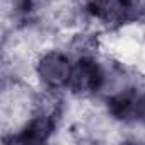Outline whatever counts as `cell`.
I'll return each instance as SVG.
<instances>
[{
	"label": "cell",
	"instance_id": "1",
	"mask_svg": "<svg viewBox=\"0 0 145 145\" xmlns=\"http://www.w3.org/2000/svg\"><path fill=\"white\" fill-rule=\"evenodd\" d=\"M72 70H74V67H72L70 60L61 51H56V50L44 51L38 58L34 67L39 82L51 91L70 84Z\"/></svg>",
	"mask_w": 145,
	"mask_h": 145
},
{
	"label": "cell",
	"instance_id": "2",
	"mask_svg": "<svg viewBox=\"0 0 145 145\" xmlns=\"http://www.w3.org/2000/svg\"><path fill=\"white\" fill-rule=\"evenodd\" d=\"M104 82V70L99 67V63L91 56H82L75 63L72 70V89L79 94H89L96 92L103 87Z\"/></svg>",
	"mask_w": 145,
	"mask_h": 145
},
{
	"label": "cell",
	"instance_id": "3",
	"mask_svg": "<svg viewBox=\"0 0 145 145\" xmlns=\"http://www.w3.org/2000/svg\"><path fill=\"white\" fill-rule=\"evenodd\" d=\"M133 7V0H91V16L106 26H116L123 22Z\"/></svg>",
	"mask_w": 145,
	"mask_h": 145
},
{
	"label": "cell",
	"instance_id": "4",
	"mask_svg": "<svg viewBox=\"0 0 145 145\" xmlns=\"http://www.w3.org/2000/svg\"><path fill=\"white\" fill-rule=\"evenodd\" d=\"M53 126H55L53 114L39 113L26 123V126L22 128V131L19 135V140H22V142H44L50 137V133L53 131Z\"/></svg>",
	"mask_w": 145,
	"mask_h": 145
},
{
	"label": "cell",
	"instance_id": "5",
	"mask_svg": "<svg viewBox=\"0 0 145 145\" xmlns=\"http://www.w3.org/2000/svg\"><path fill=\"white\" fill-rule=\"evenodd\" d=\"M31 2L33 0H9V4L12 5L14 10H24L31 5Z\"/></svg>",
	"mask_w": 145,
	"mask_h": 145
}]
</instances>
